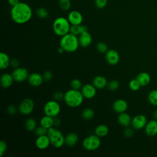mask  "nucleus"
<instances>
[{
	"instance_id": "nucleus-36",
	"label": "nucleus",
	"mask_w": 157,
	"mask_h": 157,
	"mask_svg": "<svg viewBox=\"0 0 157 157\" xmlns=\"http://www.w3.org/2000/svg\"><path fill=\"white\" fill-rule=\"evenodd\" d=\"M107 88L110 91H115L119 88V82L116 80H112L108 82Z\"/></svg>"
},
{
	"instance_id": "nucleus-1",
	"label": "nucleus",
	"mask_w": 157,
	"mask_h": 157,
	"mask_svg": "<svg viewBox=\"0 0 157 157\" xmlns=\"http://www.w3.org/2000/svg\"><path fill=\"white\" fill-rule=\"evenodd\" d=\"M33 15L31 7L26 3L20 2L13 6L10 10L12 20L17 24L22 25L29 21Z\"/></svg>"
},
{
	"instance_id": "nucleus-40",
	"label": "nucleus",
	"mask_w": 157,
	"mask_h": 157,
	"mask_svg": "<svg viewBox=\"0 0 157 157\" xmlns=\"http://www.w3.org/2000/svg\"><path fill=\"white\" fill-rule=\"evenodd\" d=\"M107 3V0H95V5L98 9L104 8Z\"/></svg>"
},
{
	"instance_id": "nucleus-13",
	"label": "nucleus",
	"mask_w": 157,
	"mask_h": 157,
	"mask_svg": "<svg viewBox=\"0 0 157 157\" xmlns=\"http://www.w3.org/2000/svg\"><path fill=\"white\" fill-rule=\"evenodd\" d=\"M67 20L71 25H78L83 21V16L78 11L72 10L69 13Z\"/></svg>"
},
{
	"instance_id": "nucleus-5",
	"label": "nucleus",
	"mask_w": 157,
	"mask_h": 157,
	"mask_svg": "<svg viewBox=\"0 0 157 157\" xmlns=\"http://www.w3.org/2000/svg\"><path fill=\"white\" fill-rule=\"evenodd\" d=\"M47 136L50 139V145L56 148H61L65 144V137H64L63 133L53 126L48 129Z\"/></svg>"
},
{
	"instance_id": "nucleus-24",
	"label": "nucleus",
	"mask_w": 157,
	"mask_h": 157,
	"mask_svg": "<svg viewBox=\"0 0 157 157\" xmlns=\"http://www.w3.org/2000/svg\"><path fill=\"white\" fill-rule=\"evenodd\" d=\"M88 32V29L86 26L78 25H71L69 33L75 35L79 36L82 33Z\"/></svg>"
},
{
	"instance_id": "nucleus-30",
	"label": "nucleus",
	"mask_w": 157,
	"mask_h": 157,
	"mask_svg": "<svg viewBox=\"0 0 157 157\" xmlns=\"http://www.w3.org/2000/svg\"><path fill=\"white\" fill-rule=\"evenodd\" d=\"M148 101L149 103L154 106H157V90H153L148 93Z\"/></svg>"
},
{
	"instance_id": "nucleus-32",
	"label": "nucleus",
	"mask_w": 157,
	"mask_h": 157,
	"mask_svg": "<svg viewBox=\"0 0 157 157\" xmlns=\"http://www.w3.org/2000/svg\"><path fill=\"white\" fill-rule=\"evenodd\" d=\"M96 48L97 50L101 53H105L109 50L108 45H107L106 43H105L104 42H98L96 44Z\"/></svg>"
},
{
	"instance_id": "nucleus-4",
	"label": "nucleus",
	"mask_w": 157,
	"mask_h": 157,
	"mask_svg": "<svg viewBox=\"0 0 157 157\" xmlns=\"http://www.w3.org/2000/svg\"><path fill=\"white\" fill-rule=\"evenodd\" d=\"M71 26L67 18L59 17L54 20L52 27L54 33L58 36L62 37L69 33Z\"/></svg>"
},
{
	"instance_id": "nucleus-16",
	"label": "nucleus",
	"mask_w": 157,
	"mask_h": 157,
	"mask_svg": "<svg viewBox=\"0 0 157 157\" xmlns=\"http://www.w3.org/2000/svg\"><path fill=\"white\" fill-rule=\"evenodd\" d=\"M144 129L145 134L148 136L157 135V120L153 119L147 121Z\"/></svg>"
},
{
	"instance_id": "nucleus-46",
	"label": "nucleus",
	"mask_w": 157,
	"mask_h": 157,
	"mask_svg": "<svg viewBox=\"0 0 157 157\" xmlns=\"http://www.w3.org/2000/svg\"><path fill=\"white\" fill-rule=\"evenodd\" d=\"M60 124V120L56 117L54 118V126H57Z\"/></svg>"
},
{
	"instance_id": "nucleus-45",
	"label": "nucleus",
	"mask_w": 157,
	"mask_h": 157,
	"mask_svg": "<svg viewBox=\"0 0 157 157\" xmlns=\"http://www.w3.org/2000/svg\"><path fill=\"white\" fill-rule=\"evenodd\" d=\"M8 1V2L9 4L12 6H15V5L18 4L19 2H20V1L19 0H7Z\"/></svg>"
},
{
	"instance_id": "nucleus-14",
	"label": "nucleus",
	"mask_w": 157,
	"mask_h": 157,
	"mask_svg": "<svg viewBox=\"0 0 157 157\" xmlns=\"http://www.w3.org/2000/svg\"><path fill=\"white\" fill-rule=\"evenodd\" d=\"M27 80L30 85L35 87L41 85L42 82L44 81L42 75L37 72H33L30 74Z\"/></svg>"
},
{
	"instance_id": "nucleus-11",
	"label": "nucleus",
	"mask_w": 157,
	"mask_h": 157,
	"mask_svg": "<svg viewBox=\"0 0 157 157\" xmlns=\"http://www.w3.org/2000/svg\"><path fill=\"white\" fill-rule=\"evenodd\" d=\"M105 58L109 64L115 66L119 63L120 55L117 50L110 49L105 53Z\"/></svg>"
},
{
	"instance_id": "nucleus-25",
	"label": "nucleus",
	"mask_w": 157,
	"mask_h": 157,
	"mask_svg": "<svg viewBox=\"0 0 157 157\" xmlns=\"http://www.w3.org/2000/svg\"><path fill=\"white\" fill-rule=\"evenodd\" d=\"M109 133V128L105 124H99L94 129V134L99 137L106 136Z\"/></svg>"
},
{
	"instance_id": "nucleus-35",
	"label": "nucleus",
	"mask_w": 157,
	"mask_h": 157,
	"mask_svg": "<svg viewBox=\"0 0 157 157\" xmlns=\"http://www.w3.org/2000/svg\"><path fill=\"white\" fill-rule=\"evenodd\" d=\"M70 85L71 88L75 89V90H78L81 89L82 87L83 86L81 81L78 78L72 79L70 83Z\"/></svg>"
},
{
	"instance_id": "nucleus-47",
	"label": "nucleus",
	"mask_w": 157,
	"mask_h": 157,
	"mask_svg": "<svg viewBox=\"0 0 157 157\" xmlns=\"http://www.w3.org/2000/svg\"><path fill=\"white\" fill-rule=\"evenodd\" d=\"M65 51L64 50V49L62 48V47H59L58 48V53H59V54H62L63 52H64Z\"/></svg>"
},
{
	"instance_id": "nucleus-22",
	"label": "nucleus",
	"mask_w": 157,
	"mask_h": 157,
	"mask_svg": "<svg viewBox=\"0 0 157 157\" xmlns=\"http://www.w3.org/2000/svg\"><path fill=\"white\" fill-rule=\"evenodd\" d=\"M78 140L77 134L74 132L68 133L64 137V143L68 147L74 146Z\"/></svg>"
},
{
	"instance_id": "nucleus-28",
	"label": "nucleus",
	"mask_w": 157,
	"mask_h": 157,
	"mask_svg": "<svg viewBox=\"0 0 157 157\" xmlns=\"http://www.w3.org/2000/svg\"><path fill=\"white\" fill-rule=\"evenodd\" d=\"M82 118L85 120H90L94 116V112L91 108L84 109L81 113Z\"/></svg>"
},
{
	"instance_id": "nucleus-29",
	"label": "nucleus",
	"mask_w": 157,
	"mask_h": 157,
	"mask_svg": "<svg viewBox=\"0 0 157 157\" xmlns=\"http://www.w3.org/2000/svg\"><path fill=\"white\" fill-rule=\"evenodd\" d=\"M37 127L36 121L33 118H28L25 123V128L28 131H33Z\"/></svg>"
},
{
	"instance_id": "nucleus-33",
	"label": "nucleus",
	"mask_w": 157,
	"mask_h": 157,
	"mask_svg": "<svg viewBox=\"0 0 157 157\" xmlns=\"http://www.w3.org/2000/svg\"><path fill=\"white\" fill-rule=\"evenodd\" d=\"M36 15L40 18H45L48 15V12L44 7L38 8L36 11Z\"/></svg>"
},
{
	"instance_id": "nucleus-34",
	"label": "nucleus",
	"mask_w": 157,
	"mask_h": 157,
	"mask_svg": "<svg viewBox=\"0 0 157 157\" xmlns=\"http://www.w3.org/2000/svg\"><path fill=\"white\" fill-rule=\"evenodd\" d=\"M58 4L59 7L64 10H67L71 7L70 0H59Z\"/></svg>"
},
{
	"instance_id": "nucleus-2",
	"label": "nucleus",
	"mask_w": 157,
	"mask_h": 157,
	"mask_svg": "<svg viewBox=\"0 0 157 157\" xmlns=\"http://www.w3.org/2000/svg\"><path fill=\"white\" fill-rule=\"evenodd\" d=\"M84 97L81 91L75 89H70L64 93V101L66 104L72 108L79 107L83 101Z\"/></svg>"
},
{
	"instance_id": "nucleus-10",
	"label": "nucleus",
	"mask_w": 157,
	"mask_h": 157,
	"mask_svg": "<svg viewBox=\"0 0 157 157\" xmlns=\"http://www.w3.org/2000/svg\"><path fill=\"white\" fill-rule=\"evenodd\" d=\"M147 123V119L146 117L144 115L139 114L134 116L132 118L131 125L134 129L139 130L144 128Z\"/></svg>"
},
{
	"instance_id": "nucleus-42",
	"label": "nucleus",
	"mask_w": 157,
	"mask_h": 157,
	"mask_svg": "<svg viewBox=\"0 0 157 157\" xmlns=\"http://www.w3.org/2000/svg\"><path fill=\"white\" fill-rule=\"evenodd\" d=\"M133 134H134V131H133L132 129L130 128L126 127V129L123 131V134H124V137H126L127 138L131 137L132 136Z\"/></svg>"
},
{
	"instance_id": "nucleus-9",
	"label": "nucleus",
	"mask_w": 157,
	"mask_h": 157,
	"mask_svg": "<svg viewBox=\"0 0 157 157\" xmlns=\"http://www.w3.org/2000/svg\"><path fill=\"white\" fill-rule=\"evenodd\" d=\"M12 75L14 81L17 82H22L28 80L29 74L26 69L22 67H18L13 69Z\"/></svg>"
},
{
	"instance_id": "nucleus-15",
	"label": "nucleus",
	"mask_w": 157,
	"mask_h": 157,
	"mask_svg": "<svg viewBox=\"0 0 157 157\" xmlns=\"http://www.w3.org/2000/svg\"><path fill=\"white\" fill-rule=\"evenodd\" d=\"M127 102L122 99H118L115 100L112 104V109L114 112L118 113L124 112L128 109Z\"/></svg>"
},
{
	"instance_id": "nucleus-41",
	"label": "nucleus",
	"mask_w": 157,
	"mask_h": 157,
	"mask_svg": "<svg viewBox=\"0 0 157 157\" xmlns=\"http://www.w3.org/2000/svg\"><path fill=\"white\" fill-rule=\"evenodd\" d=\"M42 77L44 81H49L52 78L53 74L50 71H46L43 73Z\"/></svg>"
},
{
	"instance_id": "nucleus-48",
	"label": "nucleus",
	"mask_w": 157,
	"mask_h": 157,
	"mask_svg": "<svg viewBox=\"0 0 157 157\" xmlns=\"http://www.w3.org/2000/svg\"><path fill=\"white\" fill-rule=\"evenodd\" d=\"M153 117L154 118V119L157 120V109L156 110H155V111L153 113Z\"/></svg>"
},
{
	"instance_id": "nucleus-6",
	"label": "nucleus",
	"mask_w": 157,
	"mask_h": 157,
	"mask_svg": "<svg viewBox=\"0 0 157 157\" xmlns=\"http://www.w3.org/2000/svg\"><path fill=\"white\" fill-rule=\"evenodd\" d=\"M101 144V141L100 137L96 134H92L86 137L83 139L82 146L88 151H94L99 148Z\"/></svg>"
},
{
	"instance_id": "nucleus-37",
	"label": "nucleus",
	"mask_w": 157,
	"mask_h": 157,
	"mask_svg": "<svg viewBox=\"0 0 157 157\" xmlns=\"http://www.w3.org/2000/svg\"><path fill=\"white\" fill-rule=\"evenodd\" d=\"M47 132H48V129L43 127L41 125L40 126L36 127V128L34 130V134L37 136L46 135V134H47Z\"/></svg>"
},
{
	"instance_id": "nucleus-26",
	"label": "nucleus",
	"mask_w": 157,
	"mask_h": 157,
	"mask_svg": "<svg viewBox=\"0 0 157 157\" xmlns=\"http://www.w3.org/2000/svg\"><path fill=\"white\" fill-rule=\"evenodd\" d=\"M40 124L43 127L49 129L50 128L54 126V118L45 115V116L41 118Z\"/></svg>"
},
{
	"instance_id": "nucleus-17",
	"label": "nucleus",
	"mask_w": 157,
	"mask_h": 157,
	"mask_svg": "<svg viewBox=\"0 0 157 157\" xmlns=\"http://www.w3.org/2000/svg\"><path fill=\"white\" fill-rule=\"evenodd\" d=\"M35 145L36 147L39 150H45L50 145V139L47 134L37 136L35 142Z\"/></svg>"
},
{
	"instance_id": "nucleus-3",
	"label": "nucleus",
	"mask_w": 157,
	"mask_h": 157,
	"mask_svg": "<svg viewBox=\"0 0 157 157\" xmlns=\"http://www.w3.org/2000/svg\"><path fill=\"white\" fill-rule=\"evenodd\" d=\"M60 47L66 52L72 53L75 52L80 46L78 38L71 33H69L61 37L59 41Z\"/></svg>"
},
{
	"instance_id": "nucleus-43",
	"label": "nucleus",
	"mask_w": 157,
	"mask_h": 157,
	"mask_svg": "<svg viewBox=\"0 0 157 157\" xmlns=\"http://www.w3.org/2000/svg\"><path fill=\"white\" fill-rule=\"evenodd\" d=\"M7 112L11 115H13L16 113L17 112V108L13 105H10L7 107Z\"/></svg>"
},
{
	"instance_id": "nucleus-44",
	"label": "nucleus",
	"mask_w": 157,
	"mask_h": 157,
	"mask_svg": "<svg viewBox=\"0 0 157 157\" xmlns=\"http://www.w3.org/2000/svg\"><path fill=\"white\" fill-rule=\"evenodd\" d=\"M10 65L14 69L19 67V61L17 59L15 58H13L12 59H10Z\"/></svg>"
},
{
	"instance_id": "nucleus-12",
	"label": "nucleus",
	"mask_w": 157,
	"mask_h": 157,
	"mask_svg": "<svg viewBox=\"0 0 157 157\" xmlns=\"http://www.w3.org/2000/svg\"><path fill=\"white\" fill-rule=\"evenodd\" d=\"M81 92L84 98L91 99L93 98L96 94V88L93 84L86 83L81 88Z\"/></svg>"
},
{
	"instance_id": "nucleus-19",
	"label": "nucleus",
	"mask_w": 157,
	"mask_h": 157,
	"mask_svg": "<svg viewBox=\"0 0 157 157\" xmlns=\"http://www.w3.org/2000/svg\"><path fill=\"white\" fill-rule=\"evenodd\" d=\"M78 38L79 45L82 47H87L92 42V36L88 32L80 34Z\"/></svg>"
},
{
	"instance_id": "nucleus-18",
	"label": "nucleus",
	"mask_w": 157,
	"mask_h": 157,
	"mask_svg": "<svg viewBox=\"0 0 157 157\" xmlns=\"http://www.w3.org/2000/svg\"><path fill=\"white\" fill-rule=\"evenodd\" d=\"M117 120L118 123L121 126L126 128L131 124L132 118L128 113L124 112L118 113Z\"/></svg>"
},
{
	"instance_id": "nucleus-20",
	"label": "nucleus",
	"mask_w": 157,
	"mask_h": 157,
	"mask_svg": "<svg viewBox=\"0 0 157 157\" xmlns=\"http://www.w3.org/2000/svg\"><path fill=\"white\" fill-rule=\"evenodd\" d=\"M13 81L14 79L12 74H10L9 73L3 74L0 78L1 85L3 88H8L10 87L12 85Z\"/></svg>"
},
{
	"instance_id": "nucleus-27",
	"label": "nucleus",
	"mask_w": 157,
	"mask_h": 157,
	"mask_svg": "<svg viewBox=\"0 0 157 157\" xmlns=\"http://www.w3.org/2000/svg\"><path fill=\"white\" fill-rule=\"evenodd\" d=\"M10 59L7 54L4 52L0 53V69H6L10 66Z\"/></svg>"
},
{
	"instance_id": "nucleus-23",
	"label": "nucleus",
	"mask_w": 157,
	"mask_h": 157,
	"mask_svg": "<svg viewBox=\"0 0 157 157\" xmlns=\"http://www.w3.org/2000/svg\"><path fill=\"white\" fill-rule=\"evenodd\" d=\"M139 82L141 86H147L151 81V77L150 74L146 72H140L136 78Z\"/></svg>"
},
{
	"instance_id": "nucleus-21",
	"label": "nucleus",
	"mask_w": 157,
	"mask_h": 157,
	"mask_svg": "<svg viewBox=\"0 0 157 157\" xmlns=\"http://www.w3.org/2000/svg\"><path fill=\"white\" fill-rule=\"evenodd\" d=\"M107 78L102 75H97L93 79L92 84L96 87V89L101 90L104 88L107 85Z\"/></svg>"
},
{
	"instance_id": "nucleus-31",
	"label": "nucleus",
	"mask_w": 157,
	"mask_h": 157,
	"mask_svg": "<svg viewBox=\"0 0 157 157\" xmlns=\"http://www.w3.org/2000/svg\"><path fill=\"white\" fill-rule=\"evenodd\" d=\"M141 85L136 78H132L129 82V88L131 90L133 91H136L139 90Z\"/></svg>"
},
{
	"instance_id": "nucleus-39",
	"label": "nucleus",
	"mask_w": 157,
	"mask_h": 157,
	"mask_svg": "<svg viewBox=\"0 0 157 157\" xmlns=\"http://www.w3.org/2000/svg\"><path fill=\"white\" fill-rule=\"evenodd\" d=\"M7 148V144L5 141L1 140L0 141V156H2L4 154L6 153Z\"/></svg>"
},
{
	"instance_id": "nucleus-8",
	"label": "nucleus",
	"mask_w": 157,
	"mask_h": 157,
	"mask_svg": "<svg viewBox=\"0 0 157 157\" xmlns=\"http://www.w3.org/2000/svg\"><path fill=\"white\" fill-rule=\"evenodd\" d=\"M34 109V102L31 98H25L21 101L18 106L20 112L24 115L31 114Z\"/></svg>"
},
{
	"instance_id": "nucleus-7",
	"label": "nucleus",
	"mask_w": 157,
	"mask_h": 157,
	"mask_svg": "<svg viewBox=\"0 0 157 157\" xmlns=\"http://www.w3.org/2000/svg\"><path fill=\"white\" fill-rule=\"evenodd\" d=\"M61 107L59 102L55 100H50L47 101L44 106V112L45 115L56 117L60 113Z\"/></svg>"
},
{
	"instance_id": "nucleus-38",
	"label": "nucleus",
	"mask_w": 157,
	"mask_h": 157,
	"mask_svg": "<svg viewBox=\"0 0 157 157\" xmlns=\"http://www.w3.org/2000/svg\"><path fill=\"white\" fill-rule=\"evenodd\" d=\"M64 93H63L61 91H57L55 92L53 95V99L58 102L64 100Z\"/></svg>"
}]
</instances>
